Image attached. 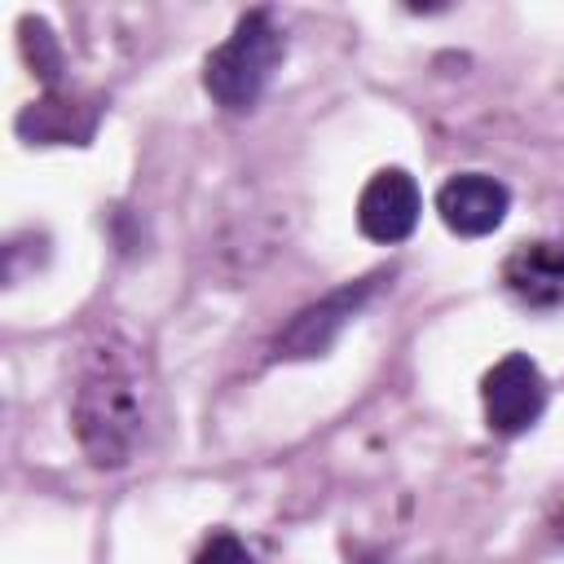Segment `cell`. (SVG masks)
Returning a JSON list of instances; mask_svg holds the SVG:
<instances>
[{
  "instance_id": "6da1fadb",
  "label": "cell",
  "mask_w": 564,
  "mask_h": 564,
  "mask_svg": "<svg viewBox=\"0 0 564 564\" xmlns=\"http://www.w3.org/2000/svg\"><path fill=\"white\" fill-rule=\"evenodd\" d=\"M145 379L123 344H101L75 388V436L97 467H123L145 432Z\"/></svg>"
},
{
  "instance_id": "7a4b0ae2",
  "label": "cell",
  "mask_w": 564,
  "mask_h": 564,
  "mask_svg": "<svg viewBox=\"0 0 564 564\" xmlns=\"http://www.w3.org/2000/svg\"><path fill=\"white\" fill-rule=\"evenodd\" d=\"M282 48H286V44H282V31L273 26V18H269L264 9L247 13V18L234 26V35H229L220 48H212V57H207V66H203L207 93H212L225 110H247V106H256L260 93H264V84L273 79L278 62H282Z\"/></svg>"
},
{
  "instance_id": "3957f363",
  "label": "cell",
  "mask_w": 564,
  "mask_h": 564,
  "mask_svg": "<svg viewBox=\"0 0 564 564\" xmlns=\"http://www.w3.org/2000/svg\"><path fill=\"white\" fill-rule=\"evenodd\" d=\"M485 419L494 432L516 436L524 427H533L546 410V379L542 370L524 357V352H507L489 375H485Z\"/></svg>"
},
{
  "instance_id": "277c9868",
  "label": "cell",
  "mask_w": 564,
  "mask_h": 564,
  "mask_svg": "<svg viewBox=\"0 0 564 564\" xmlns=\"http://www.w3.org/2000/svg\"><path fill=\"white\" fill-rule=\"evenodd\" d=\"M419 212H423V198H419V185L410 172L401 167H383L370 176V185L361 189L357 198V225L366 238L375 242H405L419 225Z\"/></svg>"
},
{
  "instance_id": "5b68a950",
  "label": "cell",
  "mask_w": 564,
  "mask_h": 564,
  "mask_svg": "<svg viewBox=\"0 0 564 564\" xmlns=\"http://www.w3.org/2000/svg\"><path fill=\"white\" fill-rule=\"evenodd\" d=\"M507 207H511V194L502 181L485 176V172H463V176H449L436 194V212L441 220L463 234V238H485L494 234L502 220H507Z\"/></svg>"
},
{
  "instance_id": "8992f818",
  "label": "cell",
  "mask_w": 564,
  "mask_h": 564,
  "mask_svg": "<svg viewBox=\"0 0 564 564\" xmlns=\"http://www.w3.org/2000/svg\"><path fill=\"white\" fill-rule=\"evenodd\" d=\"M370 286H375V282H357V286H344V291L326 295L322 304L304 308V313L282 330L278 352H282V357H317V352H326V348L335 344V335L348 326V317L361 308V300L370 295Z\"/></svg>"
},
{
  "instance_id": "52a82bcc",
  "label": "cell",
  "mask_w": 564,
  "mask_h": 564,
  "mask_svg": "<svg viewBox=\"0 0 564 564\" xmlns=\"http://www.w3.org/2000/svg\"><path fill=\"white\" fill-rule=\"evenodd\" d=\"M502 282L516 300L533 308H551L564 300V247L560 242H529L516 247L502 264Z\"/></svg>"
},
{
  "instance_id": "ba28073f",
  "label": "cell",
  "mask_w": 564,
  "mask_h": 564,
  "mask_svg": "<svg viewBox=\"0 0 564 564\" xmlns=\"http://www.w3.org/2000/svg\"><path fill=\"white\" fill-rule=\"evenodd\" d=\"M194 564H256V560H251V551H247L234 533H216V538L194 555Z\"/></svg>"
}]
</instances>
